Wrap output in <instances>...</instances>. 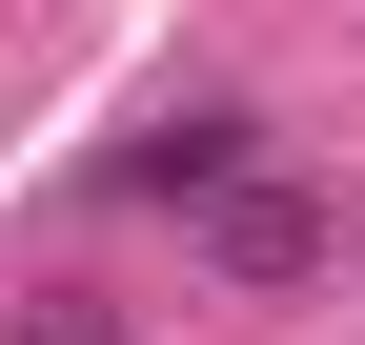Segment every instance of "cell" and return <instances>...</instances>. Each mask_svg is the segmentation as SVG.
<instances>
[{
    "label": "cell",
    "mask_w": 365,
    "mask_h": 345,
    "mask_svg": "<svg viewBox=\"0 0 365 345\" xmlns=\"http://www.w3.org/2000/svg\"><path fill=\"white\" fill-rule=\"evenodd\" d=\"M203 264L223 284H304V264H325V203H304V183H223L203 203Z\"/></svg>",
    "instance_id": "cell-1"
},
{
    "label": "cell",
    "mask_w": 365,
    "mask_h": 345,
    "mask_svg": "<svg viewBox=\"0 0 365 345\" xmlns=\"http://www.w3.org/2000/svg\"><path fill=\"white\" fill-rule=\"evenodd\" d=\"M122 183H163V203H223V183H244V122H223V102L143 122V143H122Z\"/></svg>",
    "instance_id": "cell-2"
},
{
    "label": "cell",
    "mask_w": 365,
    "mask_h": 345,
    "mask_svg": "<svg viewBox=\"0 0 365 345\" xmlns=\"http://www.w3.org/2000/svg\"><path fill=\"white\" fill-rule=\"evenodd\" d=\"M21 345H122V325H102V305H61V325H21Z\"/></svg>",
    "instance_id": "cell-3"
}]
</instances>
